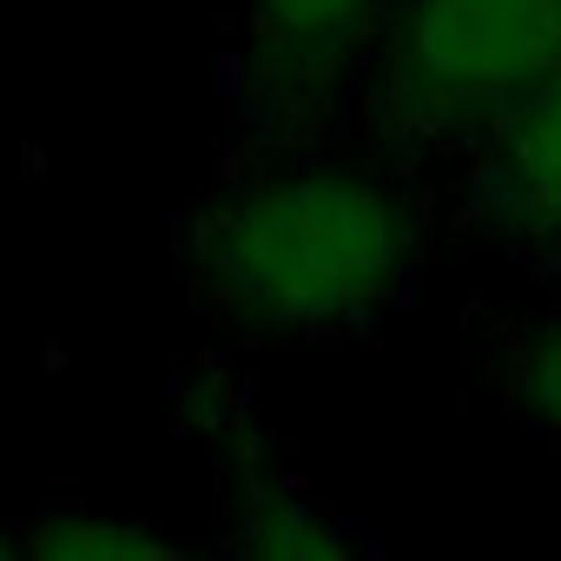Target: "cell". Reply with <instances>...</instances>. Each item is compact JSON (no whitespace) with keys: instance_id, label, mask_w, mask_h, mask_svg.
I'll list each match as a JSON object with an SVG mask.
<instances>
[{"instance_id":"1","label":"cell","mask_w":561,"mask_h":561,"mask_svg":"<svg viewBox=\"0 0 561 561\" xmlns=\"http://www.w3.org/2000/svg\"><path fill=\"white\" fill-rule=\"evenodd\" d=\"M416 205L357 165L251 179L225 192L192 231L205 291L271 331H344L383 311L416 271Z\"/></svg>"},{"instance_id":"2","label":"cell","mask_w":561,"mask_h":561,"mask_svg":"<svg viewBox=\"0 0 561 561\" xmlns=\"http://www.w3.org/2000/svg\"><path fill=\"white\" fill-rule=\"evenodd\" d=\"M561 67V0H410L390 80L416 119H502Z\"/></svg>"},{"instance_id":"3","label":"cell","mask_w":561,"mask_h":561,"mask_svg":"<svg viewBox=\"0 0 561 561\" xmlns=\"http://www.w3.org/2000/svg\"><path fill=\"white\" fill-rule=\"evenodd\" d=\"M489 198L522 238L561 251V67L495 119Z\"/></svg>"},{"instance_id":"4","label":"cell","mask_w":561,"mask_h":561,"mask_svg":"<svg viewBox=\"0 0 561 561\" xmlns=\"http://www.w3.org/2000/svg\"><path fill=\"white\" fill-rule=\"evenodd\" d=\"M377 14L383 0H251V27L291 60H324L351 47Z\"/></svg>"},{"instance_id":"5","label":"cell","mask_w":561,"mask_h":561,"mask_svg":"<svg viewBox=\"0 0 561 561\" xmlns=\"http://www.w3.org/2000/svg\"><path fill=\"white\" fill-rule=\"evenodd\" d=\"M21 548H27V554H47V561H139V554H172L165 535L133 528V522H100V515H87V508L41 522Z\"/></svg>"},{"instance_id":"6","label":"cell","mask_w":561,"mask_h":561,"mask_svg":"<svg viewBox=\"0 0 561 561\" xmlns=\"http://www.w3.org/2000/svg\"><path fill=\"white\" fill-rule=\"evenodd\" d=\"M238 548L311 561V554H351V535H337V528H331L318 508H305V502H257V508H244Z\"/></svg>"},{"instance_id":"7","label":"cell","mask_w":561,"mask_h":561,"mask_svg":"<svg viewBox=\"0 0 561 561\" xmlns=\"http://www.w3.org/2000/svg\"><path fill=\"white\" fill-rule=\"evenodd\" d=\"M515 403H522V416L535 423V430H548V436H561V311L554 318H541L528 337H522V351H515Z\"/></svg>"}]
</instances>
